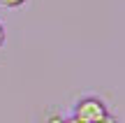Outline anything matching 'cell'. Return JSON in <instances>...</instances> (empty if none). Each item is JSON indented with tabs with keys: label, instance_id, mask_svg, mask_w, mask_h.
<instances>
[{
	"label": "cell",
	"instance_id": "7a4b0ae2",
	"mask_svg": "<svg viewBox=\"0 0 125 123\" xmlns=\"http://www.w3.org/2000/svg\"><path fill=\"white\" fill-rule=\"evenodd\" d=\"M28 0H0V7L5 9H16V7H23Z\"/></svg>",
	"mask_w": 125,
	"mask_h": 123
},
{
	"label": "cell",
	"instance_id": "6da1fadb",
	"mask_svg": "<svg viewBox=\"0 0 125 123\" xmlns=\"http://www.w3.org/2000/svg\"><path fill=\"white\" fill-rule=\"evenodd\" d=\"M107 105H104L100 98L88 95V98H81L74 107H72V119L81 121V123H100L107 116Z\"/></svg>",
	"mask_w": 125,
	"mask_h": 123
},
{
	"label": "cell",
	"instance_id": "8992f818",
	"mask_svg": "<svg viewBox=\"0 0 125 123\" xmlns=\"http://www.w3.org/2000/svg\"><path fill=\"white\" fill-rule=\"evenodd\" d=\"M65 123H81V121H76V119H72V116H70V119H65Z\"/></svg>",
	"mask_w": 125,
	"mask_h": 123
},
{
	"label": "cell",
	"instance_id": "3957f363",
	"mask_svg": "<svg viewBox=\"0 0 125 123\" xmlns=\"http://www.w3.org/2000/svg\"><path fill=\"white\" fill-rule=\"evenodd\" d=\"M44 123H65V119H62L60 114H51V116H49V119H46Z\"/></svg>",
	"mask_w": 125,
	"mask_h": 123
},
{
	"label": "cell",
	"instance_id": "5b68a950",
	"mask_svg": "<svg viewBox=\"0 0 125 123\" xmlns=\"http://www.w3.org/2000/svg\"><path fill=\"white\" fill-rule=\"evenodd\" d=\"M100 123H118V119H116V116H111V114H107V116H104V119L100 121Z\"/></svg>",
	"mask_w": 125,
	"mask_h": 123
},
{
	"label": "cell",
	"instance_id": "277c9868",
	"mask_svg": "<svg viewBox=\"0 0 125 123\" xmlns=\"http://www.w3.org/2000/svg\"><path fill=\"white\" fill-rule=\"evenodd\" d=\"M5 40H7V30H5V26H2V23H0V49H2Z\"/></svg>",
	"mask_w": 125,
	"mask_h": 123
}]
</instances>
